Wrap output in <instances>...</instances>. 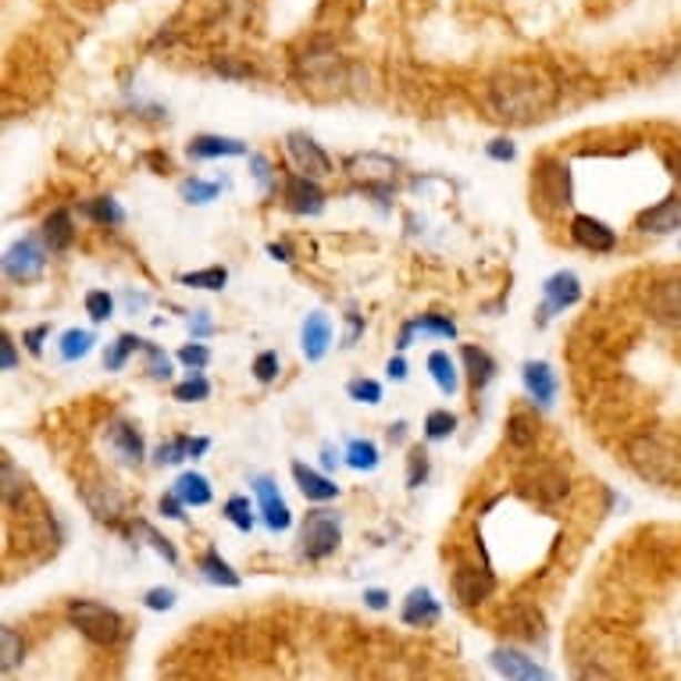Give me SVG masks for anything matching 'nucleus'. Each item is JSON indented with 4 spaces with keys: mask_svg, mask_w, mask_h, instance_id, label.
<instances>
[{
    "mask_svg": "<svg viewBox=\"0 0 681 681\" xmlns=\"http://www.w3.org/2000/svg\"><path fill=\"white\" fill-rule=\"evenodd\" d=\"M557 79L536 61H510L489 79V108L507 125H531L557 108Z\"/></svg>",
    "mask_w": 681,
    "mask_h": 681,
    "instance_id": "obj_1",
    "label": "nucleus"
},
{
    "mask_svg": "<svg viewBox=\"0 0 681 681\" xmlns=\"http://www.w3.org/2000/svg\"><path fill=\"white\" fill-rule=\"evenodd\" d=\"M624 457L642 481L653 486H681V446L660 431H639L624 443Z\"/></svg>",
    "mask_w": 681,
    "mask_h": 681,
    "instance_id": "obj_2",
    "label": "nucleus"
},
{
    "mask_svg": "<svg viewBox=\"0 0 681 681\" xmlns=\"http://www.w3.org/2000/svg\"><path fill=\"white\" fill-rule=\"evenodd\" d=\"M69 621L72 628H79V636L90 639L93 646H114L122 639V628H125L119 610H111L108 603H96V600H72Z\"/></svg>",
    "mask_w": 681,
    "mask_h": 681,
    "instance_id": "obj_3",
    "label": "nucleus"
},
{
    "mask_svg": "<svg viewBox=\"0 0 681 681\" xmlns=\"http://www.w3.org/2000/svg\"><path fill=\"white\" fill-rule=\"evenodd\" d=\"M343 539V521L336 510H311L301 525V550L307 560H325L328 553H336V546Z\"/></svg>",
    "mask_w": 681,
    "mask_h": 681,
    "instance_id": "obj_4",
    "label": "nucleus"
},
{
    "mask_svg": "<svg viewBox=\"0 0 681 681\" xmlns=\"http://www.w3.org/2000/svg\"><path fill=\"white\" fill-rule=\"evenodd\" d=\"M531 190H536L539 201H546L550 207H568L575 201L571 169L557 157H542L536 164V175H531Z\"/></svg>",
    "mask_w": 681,
    "mask_h": 681,
    "instance_id": "obj_5",
    "label": "nucleus"
},
{
    "mask_svg": "<svg viewBox=\"0 0 681 681\" xmlns=\"http://www.w3.org/2000/svg\"><path fill=\"white\" fill-rule=\"evenodd\" d=\"M47 268V243L37 236L14 240L4 251V275L11 282H37Z\"/></svg>",
    "mask_w": 681,
    "mask_h": 681,
    "instance_id": "obj_6",
    "label": "nucleus"
},
{
    "mask_svg": "<svg viewBox=\"0 0 681 681\" xmlns=\"http://www.w3.org/2000/svg\"><path fill=\"white\" fill-rule=\"evenodd\" d=\"M286 154H289V161L296 164V172H301V175H311V179L332 175V157L322 151L318 140L307 136V132H301V129H293L286 136Z\"/></svg>",
    "mask_w": 681,
    "mask_h": 681,
    "instance_id": "obj_7",
    "label": "nucleus"
},
{
    "mask_svg": "<svg viewBox=\"0 0 681 681\" xmlns=\"http://www.w3.org/2000/svg\"><path fill=\"white\" fill-rule=\"evenodd\" d=\"M581 301V278L575 272H553L542 282V307H539V325H546L553 314L568 311Z\"/></svg>",
    "mask_w": 681,
    "mask_h": 681,
    "instance_id": "obj_8",
    "label": "nucleus"
},
{
    "mask_svg": "<svg viewBox=\"0 0 681 681\" xmlns=\"http://www.w3.org/2000/svg\"><path fill=\"white\" fill-rule=\"evenodd\" d=\"M646 311H650V318L657 325L681 328V275L653 282L650 296H646Z\"/></svg>",
    "mask_w": 681,
    "mask_h": 681,
    "instance_id": "obj_9",
    "label": "nucleus"
},
{
    "mask_svg": "<svg viewBox=\"0 0 681 681\" xmlns=\"http://www.w3.org/2000/svg\"><path fill=\"white\" fill-rule=\"evenodd\" d=\"M492 671L507 678V681H553L550 671L542 668L536 657H528L521 650H510V646H500V650L489 653Z\"/></svg>",
    "mask_w": 681,
    "mask_h": 681,
    "instance_id": "obj_10",
    "label": "nucleus"
},
{
    "mask_svg": "<svg viewBox=\"0 0 681 681\" xmlns=\"http://www.w3.org/2000/svg\"><path fill=\"white\" fill-rule=\"evenodd\" d=\"M571 240L581 246V251L610 254L613 246H618V232H613L607 222L592 218V214H575V218H571Z\"/></svg>",
    "mask_w": 681,
    "mask_h": 681,
    "instance_id": "obj_11",
    "label": "nucleus"
},
{
    "mask_svg": "<svg viewBox=\"0 0 681 681\" xmlns=\"http://www.w3.org/2000/svg\"><path fill=\"white\" fill-rule=\"evenodd\" d=\"M492 592H496V578L489 568H468V563H464V568L454 571V596L464 607L486 603Z\"/></svg>",
    "mask_w": 681,
    "mask_h": 681,
    "instance_id": "obj_12",
    "label": "nucleus"
},
{
    "mask_svg": "<svg viewBox=\"0 0 681 681\" xmlns=\"http://www.w3.org/2000/svg\"><path fill=\"white\" fill-rule=\"evenodd\" d=\"M254 496H257V504H261V518H264V525H268L272 531H286L293 525V510L286 507L278 486L268 475H257L254 478Z\"/></svg>",
    "mask_w": 681,
    "mask_h": 681,
    "instance_id": "obj_13",
    "label": "nucleus"
},
{
    "mask_svg": "<svg viewBox=\"0 0 681 681\" xmlns=\"http://www.w3.org/2000/svg\"><path fill=\"white\" fill-rule=\"evenodd\" d=\"M350 175L357 182H364L368 190H375L378 196H386V190L393 186V175H396V164L386 154H357L350 161Z\"/></svg>",
    "mask_w": 681,
    "mask_h": 681,
    "instance_id": "obj_14",
    "label": "nucleus"
},
{
    "mask_svg": "<svg viewBox=\"0 0 681 681\" xmlns=\"http://www.w3.org/2000/svg\"><path fill=\"white\" fill-rule=\"evenodd\" d=\"M282 196H286V204L296 214H322V207H325V193L311 175H286V182H282Z\"/></svg>",
    "mask_w": 681,
    "mask_h": 681,
    "instance_id": "obj_15",
    "label": "nucleus"
},
{
    "mask_svg": "<svg viewBox=\"0 0 681 681\" xmlns=\"http://www.w3.org/2000/svg\"><path fill=\"white\" fill-rule=\"evenodd\" d=\"M108 446H111V454L119 457V464H125V468H136V464H143V457H146L143 436L136 431V425H129V421H111L108 425Z\"/></svg>",
    "mask_w": 681,
    "mask_h": 681,
    "instance_id": "obj_16",
    "label": "nucleus"
},
{
    "mask_svg": "<svg viewBox=\"0 0 681 681\" xmlns=\"http://www.w3.org/2000/svg\"><path fill=\"white\" fill-rule=\"evenodd\" d=\"M521 382H525V389L531 396V404H539L542 410L553 407V400H557V372L550 368V364H546V360H525Z\"/></svg>",
    "mask_w": 681,
    "mask_h": 681,
    "instance_id": "obj_17",
    "label": "nucleus"
},
{
    "mask_svg": "<svg viewBox=\"0 0 681 681\" xmlns=\"http://www.w3.org/2000/svg\"><path fill=\"white\" fill-rule=\"evenodd\" d=\"M293 481H296V489L304 492V500H311V504H328V500H336V496H339L336 481H332L328 475H322V471L307 468L304 460L293 464Z\"/></svg>",
    "mask_w": 681,
    "mask_h": 681,
    "instance_id": "obj_18",
    "label": "nucleus"
},
{
    "mask_svg": "<svg viewBox=\"0 0 681 681\" xmlns=\"http://www.w3.org/2000/svg\"><path fill=\"white\" fill-rule=\"evenodd\" d=\"M186 154L196 157V161H211V157H246V143L236 140V136H211V132H201V136H193Z\"/></svg>",
    "mask_w": 681,
    "mask_h": 681,
    "instance_id": "obj_19",
    "label": "nucleus"
},
{
    "mask_svg": "<svg viewBox=\"0 0 681 681\" xmlns=\"http://www.w3.org/2000/svg\"><path fill=\"white\" fill-rule=\"evenodd\" d=\"M642 232H653V236H668V232H678L681 228V196H668V201H660L657 207H646L636 222Z\"/></svg>",
    "mask_w": 681,
    "mask_h": 681,
    "instance_id": "obj_20",
    "label": "nucleus"
},
{
    "mask_svg": "<svg viewBox=\"0 0 681 681\" xmlns=\"http://www.w3.org/2000/svg\"><path fill=\"white\" fill-rule=\"evenodd\" d=\"M439 618H443V607H439V600L428 589H410L407 592L404 610H400V621L404 624H410V628H431Z\"/></svg>",
    "mask_w": 681,
    "mask_h": 681,
    "instance_id": "obj_21",
    "label": "nucleus"
},
{
    "mask_svg": "<svg viewBox=\"0 0 681 681\" xmlns=\"http://www.w3.org/2000/svg\"><path fill=\"white\" fill-rule=\"evenodd\" d=\"M296 72L304 82H336L343 75V58L332 51H311L296 61Z\"/></svg>",
    "mask_w": 681,
    "mask_h": 681,
    "instance_id": "obj_22",
    "label": "nucleus"
},
{
    "mask_svg": "<svg viewBox=\"0 0 681 681\" xmlns=\"http://www.w3.org/2000/svg\"><path fill=\"white\" fill-rule=\"evenodd\" d=\"M82 500H87V507L96 514L101 521H119L122 514V496L119 489L111 486V481H93V486H82Z\"/></svg>",
    "mask_w": 681,
    "mask_h": 681,
    "instance_id": "obj_23",
    "label": "nucleus"
},
{
    "mask_svg": "<svg viewBox=\"0 0 681 681\" xmlns=\"http://www.w3.org/2000/svg\"><path fill=\"white\" fill-rule=\"evenodd\" d=\"M301 346H304V357L318 364L325 354H328V346H332V325L322 311H314L307 314V322H304V332H301Z\"/></svg>",
    "mask_w": 681,
    "mask_h": 681,
    "instance_id": "obj_24",
    "label": "nucleus"
},
{
    "mask_svg": "<svg viewBox=\"0 0 681 681\" xmlns=\"http://www.w3.org/2000/svg\"><path fill=\"white\" fill-rule=\"evenodd\" d=\"M40 240L47 243V251L58 254V251H69L72 240H75V222H72V214L69 211H51L43 218V232H40Z\"/></svg>",
    "mask_w": 681,
    "mask_h": 681,
    "instance_id": "obj_25",
    "label": "nucleus"
},
{
    "mask_svg": "<svg viewBox=\"0 0 681 681\" xmlns=\"http://www.w3.org/2000/svg\"><path fill=\"white\" fill-rule=\"evenodd\" d=\"M26 496H29V481H26V475L14 468V460L11 457H4L0 460V500H4V507L8 510H14V507H22L26 504Z\"/></svg>",
    "mask_w": 681,
    "mask_h": 681,
    "instance_id": "obj_26",
    "label": "nucleus"
},
{
    "mask_svg": "<svg viewBox=\"0 0 681 681\" xmlns=\"http://www.w3.org/2000/svg\"><path fill=\"white\" fill-rule=\"evenodd\" d=\"M460 360H464V368H468V378H471V389L475 393H481L496 378V360L486 350H481V346H464Z\"/></svg>",
    "mask_w": 681,
    "mask_h": 681,
    "instance_id": "obj_27",
    "label": "nucleus"
},
{
    "mask_svg": "<svg viewBox=\"0 0 681 681\" xmlns=\"http://www.w3.org/2000/svg\"><path fill=\"white\" fill-rule=\"evenodd\" d=\"M172 492H175L186 507H207V504H211V496H214V492H211V481H207L201 471L179 475V478H175V486H172Z\"/></svg>",
    "mask_w": 681,
    "mask_h": 681,
    "instance_id": "obj_28",
    "label": "nucleus"
},
{
    "mask_svg": "<svg viewBox=\"0 0 681 681\" xmlns=\"http://www.w3.org/2000/svg\"><path fill=\"white\" fill-rule=\"evenodd\" d=\"M428 375H431V382L439 386L443 396H454V393L460 389L457 364H454V357L446 354V350H431V354H428Z\"/></svg>",
    "mask_w": 681,
    "mask_h": 681,
    "instance_id": "obj_29",
    "label": "nucleus"
},
{
    "mask_svg": "<svg viewBox=\"0 0 681 681\" xmlns=\"http://www.w3.org/2000/svg\"><path fill=\"white\" fill-rule=\"evenodd\" d=\"M196 568H201V575L211 581V586H225V589H236V586H240V575L232 571V563H228L218 550H207V553L201 557V563H196Z\"/></svg>",
    "mask_w": 681,
    "mask_h": 681,
    "instance_id": "obj_30",
    "label": "nucleus"
},
{
    "mask_svg": "<svg viewBox=\"0 0 681 681\" xmlns=\"http://www.w3.org/2000/svg\"><path fill=\"white\" fill-rule=\"evenodd\" d=\"M93 343H96V336L90 328H69L58 343V354H61V360H82L93 350Z\"/></svg>",
    "mask_w": 681,
    "mask_h": 681,
    "instance_id": "obj_31",
    "label": "nucleus"
},
{
    "mask_svg": "<svg viewBox=\"0 0 681 681\" xmlns=\"http://www.w3.org/2000/svg\"><path fill=\"white\" fill-rule=\"evenodd\" d=\"M346 464L354 471H375L378 468V446L372 439H350L346 443Z\"/></svg>",
    "mask_w": 681,
    "mask_h": 681,
    "instance_id": "obj_32",
    "label": "nucleus"
},
{
    "mask_svg": "<svg viewBox=\"0 0 681 681\" xmlns=\"http://www.w3.org/2000/svg\"><path fill=\"white\" fill-rule=\"evenodd\" d=\"M22 657H26V639H22L11 624L0 628V668L14 671V668H19Z\"/></svg>",
    "mask_w": 681,
    "mask_h": 681,
    "instance_id": "obj_33",
    "label": "nucleus"
},
{
    "mask_svg": "<svg viewBox=\"0 0 681 681\" xmlns=\"http://www.w3.org/2000/svg\"><path fill=\"white\" fill-rule=\"evenodd\" d=\"M140 346H143L140 336H119V339H114L108 350H104V368H108V372H122L125 360H129V354H136Z\"/></svg>",
    "mask_w": 681,
    "mask_h": 681,
    "instance_id": "obj_34",
    "label": "nucleus"
},
{
    "mask_svg": "<svg viewBox=\"0 0 681 681\" xmlns=\"http://www.w3.org/2000/svg\"><path fill=\"white\" fill-rule=\"evenodd\" d=\"M536 496L546 504L560 500V496H568V478H563L560 471H553V468H542L536 475Z\"/></svg>",
    "mask_w": 681,
    "mask_h": 681,
    "instance_id": "obj_35",
    "label": "nucleus"
},
{
    "mask_svg": "<svg viewBox=\"0 0 681 681\" xmlns=\"http://www.w3.org/2000/svg\"><path fill=\"white\" fill-rule=\"evenodd\" d=\"M182 286H190V289H225V282H228V272L225 268H201V272H186V275H179Z\"/></svg>",
    "mask_w": 681,
    "mask_h": 681,
    "instance_id": "obj_36",
    "label": "nucleus"
},
{
    "mask_svg": "<svg viewBox=\"0 0 681 681\" xmlns=\"http://www.w3.org/2000/svg\"><path fill=\"white\" fill-rule=\"evenodd\" d=\"M82 211H87L96 225H122L125 222V211L119 207V201H111V196H96V201H90Z\"/></svg>",
    "mask_w": 681,
    "mask_h": 681,
    "instance_id": "obj_37",
    "label": "nucleus"
},
{
    "mask_svg": "<svg viewBox=\"0 0 681 681\" xmlns=\"http://www.w3.org/2000/svg\"><path fill=\"white\" fill-rule=\"evenodd\" d=\"M179 193H182V201H186V204H211V201H218L222 186H218V182H204V179H186L179 186Z\"/></svg>",
    "mask_w": 681,
    "mask_h": 681,
    "instance_id": "obj_38",
    "label": "nucleus"
},
{
    "mask_svg": "<svg viewBox=\"0 0 681 681\" xmlns=\"http://www.w3.org/2000/svg\"><path fill=\"white\" fill-rule=\"evenodd\" d=\"M172 396H175L179 404H201V400H207V396H211V382L201 372H196L186 382H179V386L172 389Z\"/></svg>",
    "mask_w": 681,
    "mask_h": 681,
    "instance_id": "obj_39",
    "label": "nucleus"
},
{
    "mask_svg": "<svg viewBox=\"0 0 681 681\" xmlns=\"http://www.w3.org/2000/svg\"><path fill=\"white\" fill-rule=\"evenodd\" d=\"M222 514H225V521L236 525L240 531H251V528H254V507H251V500H246V496H228L225 507H222Z\"/></svg>",
    "mask_w": 681,
    "mask_h": 681,
    "instance_id": "obj_40",
    "label": "nucleus"
},
{
    "mask_svg": "<svg viewBox=\"0 0 681 681\" xmlns=\"http://www.w3.org/2000/svg\"><path fill=\"white\" fill-rule=\"evenodd\" d=\"M507 439H510V446H518V450H528V446L536 443V421H531L528 414H510Z\"/></svg>",
    "mask_w": 681,
    "mask_h": 681,
    "instance_id": "obj_41",
    "label": "nucleus"
},
{
    "mask_svg": "<svg viewBox=\"0 0 681 681\" xmlns=\"http://www.w3.org/2000/svg\"><path fill=\"white\" fill-rule=\"evenodd\" d=\"M140 354L146 357V372H151L154 378H169L172 375V360H169V354L161 350L157 343H151V339H143V346H140Z\"/></svg>",
    "mask_w": 681,
    "mask_h": 681,
    "instance_id": "obj_42",
    "label": "nucleus"
},
{
    "mask_svg": "<svg viewBox=\"0 0 681 681\" xmlns=\"http://www.w3.org/2000/svg\"><path fill=\"white\" fill-rule=\"evenodd\" d=\"M190 446H193L190 436H172L169 443H161L157 450H154V460L157 464H179V460L190 457Z\"/></svg>",
    "mask_w": 681,
    "mask_h": 681,
    "instance_id": "obj_43",
    "label": "nucleus"
},
{
    "mask_svg": "<svg viewBox=\"0 0 681 681\" xmlns=\"http://www.w3.org/2000/svg\"><path fill=\"white\" fill-rule=\"evenodd\" d=\"M454 428H457V418H454L450 410H431L428 418H425V436H428L431 443L454 436Z\"/></svg>",
    "mask_w": 681,
    "mask_h": 681,
    "instance_id": "obj_44",
    "label": "nucleus"
},
{
    "mask_svg": "<svg viewBox=\"0 0 681 681\" xmlns=\"http://www.w3.org/2000/svg\"><path fill=\"white\" fill-rule=\"evenodd\" d=\"M82 304H87V314H90L93 322H108L111 314H114V296L108 289H90Z\"/></svg>",
    "mask_w": 681,
    "mask_h": 681,
    "instance_id": "obj_45",
    "label": "nucleus"
},
{
    "mask_svg": "<svg viewBox=\"0 0 681 681\" xmlns=\"http://www.w3.org/2000/svg\"><path fill=\"white\" fill-rule=\"evenodd\" d=\"M428 471H431V464H428V454L421 450V446H414V450H410V457H407V486H410V489L425 486Z\"/></svg>",
    "mask_w": 681,
    "mask_h": 681,
    "instance_id": "obj_46",
    "label": "nucleus"
},
{
    "mask_svg": "<svg viewBox=\"0 0 681 681\" xmlns=\"http://www.w3.org/2000/svg\"><path fill=\"white\" fill-rule=\"evenodd\" d=\"M136 531H143V539L151 542V546H154V550H157V553H161L164 560H169V563H179V553H175V546H172L169 539H164V536H161V531H157V528H154L151 521H136Z\"/></svg>",
    "mask_w": 681,
    "mask_h": 681,
    "instance_id": "obj_47",
    "label": "nucleus"
},
{
    "mask_svg": "<svg viewBox=\"0 0 681 681\" xmlns=\"http://www.w3.org/2000/svg\"><path fill=\"white\" fill-rule=\"evenodd\" d=\"M346 393H350V400L357 404H382V386L375 378H354L350 386H346Z\"/></svg>",
    "mask_w": 681,
    "mask_h": 681,
    "instance_id": "obj_48",
    "label": "nucleus"
},
{
    "mask_svg": "<svg viewBox=\"0 0 681 681\" xmlns=\"http://www.w3.org/2000/svg\"><path fill=\"white\" fill-rule=\"evenodd\" d=\"M414 328L418 332H431V336H443V339H454L457 336V325L450 318H439V314H425V318H414Z\"/></svg>",
    "mask_w": 681,
    "mask_h": 681,
    "instance_id": "obj_49",
    "label": "nucleus"
},
{
    "mask_svg": "<svg viewBox=\"0 0 681 681\" xmlns=\"http://www.w3.org/2000/svg\"><path fill=\"white\" fill-rule=\"evenodd\" d=\"M179 360L186 364L190 372H201V368H207L211 350H207V346H204L201 339H193L190 346H182V350H179Z\"/></svg>",
    "mask_w": 681,
    "mask_h": 681,
    "instance_id": "obj_50",
    "label": "nucleus"
},
{
    "mask_svg": "<svg viewBox=\"0 0 681 681\" xmlns=\"http://www.w3.org/2000/svg\"><path fill=\"white\" fill-rule=\"evenodd\" d=\"M278 375V354L275 350H264L254 357V378L257 382H272Z\"/></svg>",
    "mask_w": 681,
    "mask_h": 681,
    "instance_id": "obj_51",
    "label": "nucleus"
},
{
    "mask_svg": "<svg viewBox=\"0 0 681 681\" xmlns=\"http://www.w3.org/2000/svg\"><path fill=\"white\" fill-rule=\"evenodd\" d=\"M211 69L218 72V75H225V79H251V75H254L251 64H236L232 58H214Z\"/></svg>",
    "mask_w": 681,
    "mask_h": 681,
    "instance_id": "obj_52",
    "label": "nucleus"
},
{
    "mask_svg": "<svg viewBox=\"0 0 681 681\" xmlns=\"http://www.w3.org/2000/svg\"><path fill=\"white\" fill-rule=\"evenodd\" d=\"M251 175L257 179V186L268 193L272 190V164L264 154H251Z\"/></svg>",
    "mask_w": 681,
    "mask_h": 681,
    "instance_id": "obj_53",
    "label": "nucleus"
},
{
    "mask_svg": "<svg viewBox=\"0 0 681 681\" xmlns=\"http://www.w3.org/2000/svg\"><path fill=\"white\" fill-rule=\"evenodd\" d=\"M175 600H179L175 589H151V592L143 596V603L151 607V610H172Z\"/></svg>",
    "mask_w": 681,
    "mask_h": 681,
    "instance_id": "obj_54",
    "label": "nucleus"
},
{
    "mask_svg": "<svg viewBox=\"0 0 681 681\" xmlns=\"http://www.w3.org/2000/svg\"><path fill=\"white\" fill-rule=\"evenodd\" d=\"M51 336V325H37V328H29L26 336H22V343H26V350L32 354V357H40L43 354V339Z\"/></svg>",
    "mask_w": 681,
    "mask_h": 681,
    "instance_id": "obj_55",
    "label": "nucleus"
},
{
    "mask_svg": "<svg viewBox=\"0 0 681 681\" xmlns=\"http://www.w3.org/2000/svg\"><path fill=\"white\" fill-rule=\"evenodd\" d=\"M486 154H489L492 161H500V164H507V161L518 157V151H514V143H510L507 136H496V140L486 146Z\"/></svg>",
    "mask_w": 681,
    "mask_h": 681,
    "instance_id": "obj_56",
    "label": "nucleus"
},
{
    "mask_svg": "<svg viewBox=\"0 0 681 681\" xmlns=\"http://www.w3.org/2000/svg\"><path fill=\"white\" fill-rule=\"evenodd\" d=\"M182 507H186V504H182L175 492L161 496V504H157V510L164 514V518H172V521H182V518H186V514H182Z\"/></svg>",
    "mask_w": 681,
    "mask_h": 681,
    "instance_id": "obj_57",
    "label": "nucleus"
},
{
    "mask_svg": "<svg viewBox=\"0 0 681 681\" xmlns=\"http://www.w3.org/2000/svg\"><path fill=\"white\" fill-rule=\"evenodd\" d=\"M14 364H19V354H14V339L4 332V336H0V368L14 372Z\"/></svg>",
    "mask_w": 681,
    "mask_h": 681,
    "instance_id": "obj_58",
    "label": "nucleus"
},
{
    "mask_svg": "<svg viewBox=\"0 0 681 681\" xmlns=\"http://www.w3.org/2000/svg\"><path fill=\"white\" fill-rule=\"evenodd\" d=\"M190 332H193V339L211 336L214 325H211V318H207V311H196V314H193V318H190Z\"/></svg>",
    "mask_w": 681,
    "mask_h": 681,
    "instance_id": "obj_59",
    "label": "nucleus"
},
{
    "mask_svg": "<svg viewBox=\"0 0 681 681\" xmlns=\"http://www.w3.org/2000/svg\"><path fill=\"white\" fill-rule=\"evenodd\" d=\"M364 603H368L372 610H386V607H389V592H382V589H364Z\"/></svg>",
    "mask_w": 681,
    "mask_h": 681,
    "instance_id": "obj_60",
    "label": "nucleus"
},
{
    "mask_svg": "<svg viewBox=\"0 0 681 681\" xmlns=\"http://www.w3.org/2000/svg\"><path fill=\"white\" fill-rule=\"evenodd\" d=\"M386 372H389L393 382H404V378H407V360H404V357H393V360L386 364Z\"/></svg>",
    "mask_w": 681,
    "mask_h": 681,
    "instance_id": "obj_61",
    "label": "nucleus"
},
{
    "mask_svg": "<svg viewBox=\"0 0 681 681\" xmlns=\"http://www.w3.org/2000/svg\"><path fill=\"white\" fill-rule=\"evenodd\" d=\"M268 254H272L275 261H289V246H282V243H272V246H268Z\"/></svg>",
    "mask_w": 681,
    "mask_h": 681,
    "instance_id": "obj_62",
    "label": "nucleus"
},
{
    "mask_svg": "<svg viewBox=\"0 0 681 681\" xmlns=\"http://www.w3.org/2000/svg\"><path fill=\"white\" fill-rule=\"evenodd\" d=\"M404 436H407V425H404V421H396V425L389 428V439H393V443H400Z\"/></svg>",
    "mask_w": 681,
    "mask_h": 681,
    "instance_id": "obj_63",
    "label": "nucleus"
},
{
    "mask_svg": "<svg viewBox=\"0 0 681 681\" xmlns=\"http://www.w3.org/2000/svg\"><path fill=\"white\" fill-rule=\"evenodd\" d=\"M322 457H325V460H322V464H325V468H336V464H339V457H336V454H332V450H325Z\"/></svg>",
    "mask_w": 681,
    "mask_h": 681,
    "instance_id": "obj_64",
    "label": "nucleus"
}]
</instances>
